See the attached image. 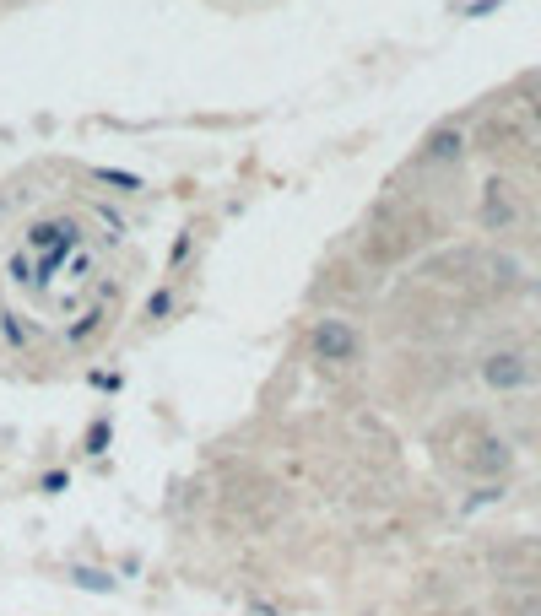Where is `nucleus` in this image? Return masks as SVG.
I'll list each match as a JSON object with an SVG mask.
<instances>
[{"label": "nucleus", "mask_w": 541, "mask_h": 616, "mask_svg": "<svg viewBox=\"0 0 541 616\" xmlns=\"http://www.w3.org/2000/svg\"><path fill=\"white\" fill-rule=\"evenodd\" d=\"M98 179H103V184H120V190H136V179H130V173H109V168H103Z\"/></svg>", "instance_id": "nucleus-11"}, {"label": "nucleus", "mask_w": 541, "mask_h": 616, "mask_svg": "<svg viewBox=\"0 0 541 616\" xmlns=\"http://www.w3.org/2000/svg\"><path fill=\"white\" fill-rule=\"evenodd\" d=\"M0 336H6L11 346H28V330H22L17 314H0Z\"/></svg>", "instance_id": "nucleus-9"}, {"label": "nucleus", "mask_w": 541, "mask_h": 616, "mask_svg": "<svg viewBox=\"0 0 541 616\" xmlns=\"http://www.w3.org/2000/svg\"><path fill=\"white\" fill-rule=\"evenodd\" d=\"M482 222L493 227V233H504V227L514 222V200H509V184H487V195H482Z\"/></svg>", "instance_id": "nucleus-5"}, {"label": "nucleus", "mask_w": 541, "mask_h": 616, "mask_svg": "<svg viewBox=\"0 0 541 616\" xmlns=\"http://www.w3.org/2000/svg\"><path fill=\"white\" fill-rule=\"evenodd\" d=\"M531 119H536V125H541V92H536V98H531Z\"/></svg>", "instance_id": "nucleus-12"}, {"label": "nucleus", "mask_w": 541, "mask_h": 616, "mask_svg": "<svg viewBox=\"0 0 541 616\" xmlns=\"http://www.w3.org/2000/svg\"><path fill=\"white\" fill-rule=\"evenodd\" d=\"M509 611L514 616H541V589H525V600H514Z\"/></svg>", "instance_id": "nucleus-10"}, {"label": "nucleus", "mask_w": 541, "mask_h": 616, "mask_svg": "<svg viewBox=\"0 0 541 616\" xmlns=\"http://www.w3.org/2000/svg\"><path fill=\"white\" fill-rule=\"evenodd\" d=\"M477 379L493 395H520V390H531V384H536V363H531L525 346H493V352H482Z\"/></svg>", "instance_id": "nucleus-2"}, {"label": "nucleus", "mask_w": 541, "mask_h": 616, "mask_svg": "<svg viewBox=\"0 0 541 616\" xmlns=\"http://www.w3.org/2000/svg\"><path fill=\"white\" fill-rule=\"evenodd\" d=\"M460 157H466V130H460V125L428 130L422 146H417V163L422 168H450V163H460Z\"/></svg>", "instance_id": "nucleus-4"}, {"label": "nucleus", "mask_w": 541, "mask_h": 616, "mask_svg": "<svg viewBox=\"0 0 541 616\" xmlns=\"http://www.w3.org/2000/svg\"><path fill=\"white\" fill-rule=\"evenodd\" d=\"M309 352H314V363L347 368V363H358V357H363V336H358L352 319L325 314V319H314V330H309Z\"/></svg>", "instance_id": "nucleus-3"}, {"label": "nucleus", "mask_w": 541, "mask_h": 616, "mask_svg": "<svg viewBox=\"0 0 541 616\" xmlns=\"http://www.w3.org/2000/svg\"><path fill=\"white\" fill-rule=\"evenodd\" d=\"M168 314H174V292H152V298H147V319H168Z\"/></svg>", "instance_id": "nucleus-8"}, {"label": "nucleus", "mask_w": 541, "mask_h": 616, "mask_svg": "<svg viewBox=\"0 0 541 616\" xmlns=\"http://www.w3.org/2000/svg\"><path fill=\"white\" fill-rule=\"evenodd\" d=\"M71 249H82V222L76 217H38L28 227V254H38V292L49 287V276L65 265Z\"/></svg>", "instance_id": "nucleus-1"}, {"label": "nucleus", "mask_w": 541, "mask_h": 616, "mask_svg": "<svg viewBox=\"0 0 541 616\" xmlns=\"http://www.w3.org/2000/svg\"><path fill=\"white\" fill-rule=\"evenodd\" d=\"M109 438H114V427H109V417H98V422H92V427H87V438H82V449H87V454H103V449H109Z\"/></svg>", "instance_id": "nucleus-7"}, {"label": "nucleus", "mask_w": 541, "mask_h": 616, "mask_svg": "<svg viewBox=\"0 0 541 616\" xmlns=\"http://www.w3.org/2000/svg\"><path fill=\"white\" fill-rule=\"evenodd\" d=\"M71 579L82 584L87 595H114V589H120V584H114V579H109V573H103V568H71Z\"/></svg>", "instance_id": "nucleus-6"}]
</instances>
